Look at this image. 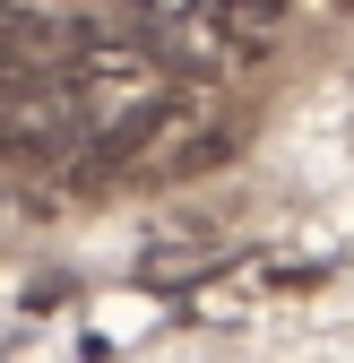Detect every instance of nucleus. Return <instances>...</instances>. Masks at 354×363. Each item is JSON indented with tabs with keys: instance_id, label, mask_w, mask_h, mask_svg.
<instances>
[{
	"instance_id": "f257e3e1",
	"label": "nucleus",
	"mask_w": 354,
	"mask_h": 363,
	"mask_svg": "<svg viewBox=\"0 0 354 363\" xmlns=\"http://www.w3.org/2000/svg\"><path fill=\"white\" fill-rule=\"evenodd\" d=\"M234 156V130H225V139H199V147H182V173H207V164H225Z\"/></svg>"
}]
</instances>
